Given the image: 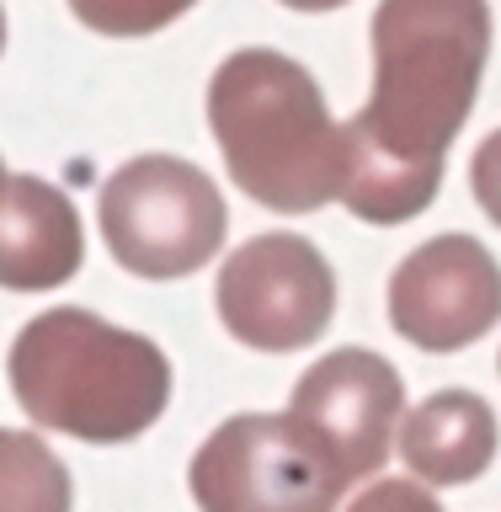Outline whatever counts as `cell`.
Listing matches in <instances>:
<instances>
[{
	"instance_id": "5",
	"label": "cell",
	"mask_w": 501,
	"mask_h": 512,
	"mask_svg": "<svg viewBox=\"0 0 501 512\" xmlns=\"http://www.w3.org/2000/svg\"><path fill=\"white\" fill-rule=\"evenodd\" d=\"M187 486L203 512H336L347 475L288 411H240L203 438Z\"/></svg>"
},
{
	"instance_id": "9",
	"label": "cell",
	"mask_w": 501,
	"mask_h": 512,
	"mask_svg": "<svg viewBox=\"0 0 501 512\" xmlns=\"http://www.w3.org/2000/svg\"><path fill=\"white\" fill-rule=\"evenodd\" d=\"M86 262V230L75 203L54 182L6 176L0 182V288L48 294L64 288Z\"/></svg>"
},
{
	"instance_id": "11",
	"label": "cell",
	"mask_w": 501,
	"mask_h": 512,
	"mask_svg": "<svg viewBox=\"0 0 501 512\" xmlns=\"http://www.w3.org/2000/svg\"><path fill=\"white\" fill-rule=\"evenodd\" d=\"M75 486L38 432L0 427V512H70Z\"/></svg>"
},
{
	"instance_id": "6",
	"label": "cell",
	"mask_w": 501,
	"mask_h": 512,
	"mask_svg": "<svg viewBox=\"0 0 501 512\" xmlns=\"http://www.w3.org/2000/svg\"><path fill=\"white\" fill-rule=\"evenodd\" d=\"M219 320L256 352H299L326 336L336 315V272L315 240L272 230L224 256L214 283Z\"/></svg>"
},
{
	"instance_id": "7",
	"label": "cell",
	"mask_w": 501,
	"mask_h": 512,
	"mask_svg": "<svg viewBox=\"0 0 501 512\" xmlns=\"http://www.w3.org/2000/svg\"><path fill=\"white\" fill-rule=\"evenodd\" d=\"M400 411H406L400 368L368 347L326 352L320 363L304 368V379L294 384V400H288V416L326 443V454L347 475V486L384 470Z\"/></svg>"
},
{
	"instance_id": "2",
	"label": "cell",
	"mask_w": 501,
	"mask_h": 512,
	"mask_svg": "<svg viewBox=\"0 0 501 512\" xmlns=\"http://www.w3.org/2000/svg\"><path fill=\"white\" fill-rule=\"evenodd\" d=\"M208 128L251 203L315 214L342 198L347 123H331L315 75L278 48H240L208 80Z\"/></svg>"
},
{
	"instance_id": "4",
	"label": "cell",
	"mask_w": 501,
	"mask_h": 512,
	"mask_svg": "<svg viewBox=\"0 0 501 512\" xmlns=\"http://www.w3.org/2000/svg\"><path fill=\"white\" fill-rule=\"evenodd\" d=\"M102 240L134 278H192L219 256L230 208L219 187L182 155H139L102 182Z\"/></svg>"
},
{
	"instance_id": "14",
	"label": "cell",
	"mask_w": 501,
	"mask_h": 512,
	"mask_svg": "<svg viewBox=\"0 0 501 512\" xmlns=\"http://www.w3.org/2000/svg\"><path fill=\"white\" fill-rule=\"evenodd\" d=\"M470 187H475V203L486 208V219L501 224V128L480 139V150L470 160Z\"/></svg>"
},
{
	"instance_id": "12",
	"label": "cell",
	"mask_w": 501,
	"mask_h": 512,
	"mask_svg": "<svg viewBox=\"0 0 501 512\" xmlns=\"http://www.w3.org/2000/svg\"><path fill=\"white\" fill-rule=\"evenodd\" d=\"M198 0H70L75 22L102 38H150V32L182 22Z\"/></svg>"
},
{
	"instance_id": "13",
	"label": "cell",
	"mask_w": 501,
	"mask_h": 512,
	"mask_svg": "<svg viewBox=\"0 0 501 512\" xmlns=\"http://www.w3.org/2000/svg\"><path fill=\"white\" fill-rule=\"evenodd\" d=\"M347 512H443L422 480H374Z\"/></svg>"
},
{
	"instance_id": "15",
	"label": "cell",
	"mask_w": 501,
	"mask_h": 512,
	"mask_svg": "<svg viewBox=\"0 0 501 512\" xmlns=\"http://www.w3.org/2000/svg\"><path fill=\"white\" fill-rule=\"evenodd\" d=\"M288 11H336V6H347V0H283Z\"/></svg>"
},
{
	"instance_id": "18",
	"label": "cell",
	"mask_w": 501,
	"mask_h": 512,
	"mask_svg": "<svg viewBox=\"0 0 501 512\" xmlns=\"http://www.w3.org/2000/svg\"><path fill=\"white\" fill-rule=\"evenodd\" d=\"M496 368H501V358H496Z\"/></svg>"
},
{
	"instance_id": "16",
	"label": "cell",
	"mask_w": 501,
	"mask_h": 512,
	"mask_svg": "<svg viewBox=\"0 0 501 512\" xmlns=\"http://www.w3.org/2000/svg\"><path fill=\"white\" fill-rule=\"evenodd\" d=\"M0 48H6V11H0Z\"/></svg>"
},
{
	"instance_id": "17",
	"label": "cell",
	"mask_w": 501,
	"mask_h": 512,
	"mask_svg": "<svg viewBox=\"0 0 501 512\" xmlns=\"http://www.w3.org/2000/svg\"><path fill=\"white\" fill-rule=\"evenodd\" d=\"M0 182H6V166H0Z\"/></svg>"
},
{
	"instance_id": "8",
	"label": "cell",
	"mask_w": 501,
	"mask_h": 512,
	"mask_svg": "<svg viewBox=\"0 0 501 512\" xmlns=\"http://www.w3.org/2000/svg\"><path fill=\"white\" fill-rule=\"evenodd\" d=\"M501 320V262L475 235H432L390 278V326L422 352H464Z\"/></svg>"
},
{
	"instance_id": "3",
	"label": "cell",
	"mask_w": 501,
	"mask_h": 512,
	"mask_svg": "<svg viewBox=\"0 0 501 512\" xmlns=\"http://www.w3.org/2000/svg\"><path fill=\"white\" fill-rule=\"evenodd\" d=\"M11 390L43 432L80 443H128L166 411L171 363L150 336L59 304L16 331Z\"/></svg>"
},
{
	"instance_id": "1",
	"label": "cell",
	"mask_w": 501,
	"mask_h": 512,
	"mask_svg": "<svg viewBox=\"0 0 501 512\" xmlns=\"http://www.w3.org/2000/svg\"><path fill=\"white\" fill-rule=\"evenodd\" d=\"M374 96L347 123L342 203L368 224H406L438 198L443 155L475 112L491 54L486 0H379Z\"/></svg>"
},
{
	"instance_id": "10",
	"label": "cell",
	"mask_w": 501,
	"mask_h": 512,
	"mask_svg": "<svg viewBox=\"0 0 501 512\" xmlns=\"http://www.w3.org/2000/svg\"><path fill=\"white\" fill-rule=\"evenodd\" d=\"M400 459L422 486H464L496 459V411L475 390H438L400 422Z\"/></svg>"
}]
</instances>
